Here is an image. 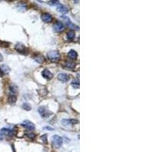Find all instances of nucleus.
Masks as SVG:
<instances>
[{
    "instance_id": "f03ea898",
    "label": "nucleus",
    "mask_w": 152,
    "mask_h": 152,
    "mask_svg": "<svg viewBox=\"0 0 152 152\" xmlns=\"http://www.w3.org/2000/svg\"><path fill=\"white\" fill-rule=\"evenodd\" d=\"M52 143H53V145L55 147L59 148L62 145V138L59 135H53L52 138Z\"/></svg>"
},
{
    "instance_id": "dca6fc26",
    "label": "nucleus",
    "mask_w": 152,
    "mask_h": 152,
    "mask_svg": "<svg viewBox=\"0 0 152 152\" xmlns=\"http://www.w3.org/2000/svg\"><path fill=\"white\" fill-rule=\"evenodd\" d=\"M16 100H17V97L15 95H13V94H10L9 97H8V103H10V104H15V103L16 102Z\"/></svg>"
},
{
    "instance_id": "412c9836",
    "label": "nucleus",
    "mask_w": 152,
    "mask_h": 152,
    "mask_svg": "<svg viewBox=\"0 0 152 152\" xmlns=\"http://www.w3.org/2000/svg\"><path fill=\"white\" fill-rule=\"evenodd\" d=\"M22 107H23V109H24L25 110H31V106L29 104H27V103H25V104H24L23 105H22Z\"/></svg>"
},
{
    "instance_id": "9d476101",
    "label": "nucleus",
    "mask_w": 152,
    "mask_h": 152,
    "mask_svg": "<svg viewBox=\"0 0 152 152\" xmlns=\"http://www.w3.org/2000/svg\"><path fill=\"white\" fill-rule=\"evenodd\" d=\"M63 18L65 20V23H66L67 26H68L69 28H72V29H75V30H78V27L76 26V25H75L74 24L71 23V21L69 20V18L68 17H63Z\"/></svg>"
},
{
    "instance_id": "6ab92c4d",
    "label": "nucleus",
    "mask_w": 152,
    "mask_h": 152,
    "mask_svg": "<svg viewBox=\"0 0 152 152\" xmlns=\"http://www.w3.org/2000/svg\"><path fill=\"white\" fill-rule=\"evenodd\" d=\"M9 90H10V92L12 93L11 94H13V95H15V94H17L18 92V89H17V87L15 86V85H12L9 87Z\"/></svg>"
},
{
    "instance_id": "423d86ee",
    "label": "nucleus",
    "mask_w": 152,
    "mask_h": 152,
    "mask_svg": "<svg viewBox=\"0 0 152 152\" xmlns=\"http://www.w3.org/2000/svg\"><path fill=\"white\" fill-rule=\"evenodd\" d=\"M53 28H54L55 31H56V32H61V31L65 29L64 24L61 21H56L54 25H53Z\"/></svg>"
},
{
    "instance_id": "4be33fe9",
    "label": "nucleus",
    "mask_w": 152,
    "mask_h": 152,
    "mask_svg": "<svg viewBox=\"0 0 152 152\" xmlns=\"http://www.w3.org/2000/svg\"><path fill=\"white\" fill-rule=\"evenodd\" d=\"M48 4L50 6H58L60 3H59V1H49L48 2Z\"/></svg>"
},
{
    "instance_id": "7ed1b4c3",
    "label": "nucleus",
    "mask_w": 152,
    "mask_h": 152,
    "mask_svg": "<svg viewBox=\"0 0 152 152\" xmlns=\"http://www.w3.org/2000/svg\"><path fill=\"white\" fill-rule=\"evenodd\" d=\"M38 112H39V113L40 115L41 116V117L43 118H47L49 117L52 114L51 113V112L50 111H49L45 106H41L40 108L38 109Z\"/></svg>"
},
{
    "instance_id": "5701e85b",
    "label": "nucleus",
    "mask_w": 152,
    "mask_h": 152,
    "mask_svg": "<svg viewBox=\"0 0 152 152\" xmlns=\"http://www.w3.org/2000/svg\"><path fill=\"white\" fill-rule=\"evenodd\" d=\"M71 86L75 89H78L79 88V83L78 82H72L71 83Z\"/></svg>"
},
{
    "instance_id": "39448f33",
    "label": "nucleus",
    "mask_w": 152,
    "mask_h": 152,
    "mask_svg": "<svg viewBox=\"0 0 152 152\" xmlns=\"http://www.w3.org/2000/svg\"><path fill=\"white\" fill-rule=\"evenodd\" d=\"M0 134L3 135H6V136H13L15 134V132L12 130L10 129H7V128H3L1 129V131H0Z\"/></svg>"
},
{
    "instance_id": "9b49d317",
    "label": "nucleus",
    "mask_w": 152,
    "mask_h": 152,
    "mask_svg": "<svg viewBox=\"0 0 152 152\" xmlns=\"http://www.w3.org/2000/svg\"><path fill=\"white\" fill-rule=\"evenodd\" d=\"M15 50L18 51V52H19V53H24L25 50H26V48H25V46L24 45L23 43H17L16 44V46H15Z\"/></svg>"
},
{
    "instance_id": "1a4fd4ad",
    "label": "nucleus",
    "mask_w": 152,
    "mask_h": 152,
    "mask_svg": "<svg viewBox=\"0 0 152 152\" xmlns=\"http://www.w3.org/2000/svg\"><path fill=\"white\" fill-rule=\"evenodd\" d=\"M57 11L59 12L62 13V14H65V13L69 12V8L65 6L62 5V4H59V5L57 6Z\"/></svg>"
},
{
    "instance_id": "2eb2a0df",
    "label": "nucleus",
    "mask_w": 152,
    "mask_h": 152,
    "mask_svg": "<svg viewBox=\"0 0 152 152\" xmlns=\"http://www.w3.org/2000/svg\"><path fill=\"white\" fill-rule=\"evenodd\" d=\"M34 59L37 61L38 63H43V62H44V57L42 56V55H37V56L34 57Z\"/></svg>"
},
{
    "instance_id": "393cba45",
    "label": "nucleus",
    "mask_w": 152,
    "mask_h": 152,
    "mask_svg": "<svg viewBox=\"0 0 152 152\" xmlns=\"http://www.w3.org/2000/svg\"><path fill=\"white\" fill-rule=\"evenodd\" d=\"M42 139L43 140H45V143L47 144V135H43L42 136Z\"/></svg>"
},
{
    "instance_id": "f257e3e1",
    "label": "nucleus",
    "mask_w": 152,
    "mask_h": 152,
    "mask_svg": "<svg viewBox=\"0 0 152 152\" xmlns=\"http://www.w3.org/2000/svg\"><path fill=\"white\" fill-rule=\"evenodd\" d=\"M47 57L51 62H57L60 59V54L56 50H52L47 53Z\"/></svg>"
},
{
    "instance_id": "6e6552de",
    "label": "nucleus",
    "mask_w": 152,
    "mask_h": 152,
    "mask_svg": "<svg viewBox=\"0 0 152 152\" xmlns=\"http://www.w3.org/2000/svg\"><path fill=\"white\" fill-rule=\"evenodd\" d=\"M58 79L62 82H67L69 80V76L65 73H60L58 75Z\"/></svg>"
},
{
    "instance_id": "aec40b11",
    "label": "nucleus",
    "mask_w": 152,
    "mask_h": 152,
    "mask_svg": "<svg viewBox=\"0 0 152 152\" xmlns=\"http://www.w3.org/2000/svg\"><path fill=\"white\" fill-rule=\"evenodd\" d=\"M1 69H2L3 72H5V73H8L10 71V70H11L9 67H8L7 65H2L1 67Z\"/></svg>"
},
{
    "instance_id": "f3484780",
    "label": "nucleus",
    "mask_w": 152,
    "mask_h": 152,
    "mask_svg": "<svg viewBox=\"0 0 152 152\" xmlns=\"http://www.w3.org/2000/svg\"><path fill=\"white\" fill-rule=\"evenodd\" d=\"M75 36V34L73 30H70L69 32L67 34V38L69 39V41H72V40L74 39Z\"/></svg>"
},
{
    "instance_id": "b1692460",
    "label": "nucleus",
    "mask_w": 152,
    "mask_h": 152,
    "mask_svg": "<svg viewBox=\"0 0 152 152\" xmlns=\"http://www.w3.org/2000/svg\"><path fill=\"white\" fill-rule=\"evenodd\" d=\"M27 137H28L29 138H31V139H33V138H34L36 137V135L34 133H29V134H27L26 135Z\"/></svg>"
},
{
    "instance_id": "c85d7f7f",
    "label": "nucleus",
    "mask_w": 152,
    "mask_h": 152,
    "mask_svg": "<svg viewBox=\"0 0 152 152\" xmlns=\"http://www.w3.org/2000/svg\"><path fill=\"white\" fill-rule=\"evenodd\" d=\"M2 135L0 134V140H2Z\"/></svg>"
},
{
    "instance_id": "a878e982",
    "label": "nucleus",
    "mask_w": 152,
    "mask_h": 152,
    "mask_svg": "<svg viewBox=\"0 0 152 152\" xmlns=\"http://www.w3.org/2000/svg\"><path fill=\"white\" fill-rule=\"evenodd\" d=\"M4 75V72L2 71V69H1V67H0V77H2V76Z\"/></svg>"
},
{
    "instance_id": "20e7f679",
    "label": "nucleus",
    "mask_w": 152,
    "mask_h": 152,
    "mask_svg": "<svg viewBox=\"0 0 152 152\" xmlns=\"http://www.w3.org/2000/svg\"><path fill=\"white\" fill-rule=\"evenodd\" d=\"M21 126H24L25 129H28V130H34L35 129V125L29 121V120H24V121L22 122Z\"/></svg>"
},
{
    "instance_id": "f8f14e48",
    "label": "nucleus",
    "mask_w": 152,
    "mask_h": 152,
    "mask_svg": "<svg viewBox=\"0 0 152 152\" xmlns=\"http://www.w3.org/2000/svg\"><path fill=\"white\" fill-rule=\"evenodd\" d=\"M78 121L75 119H63L62 120V123L64 125V126H69V125H74L75 123H78Z\"/></svg>"
},
{
    "instance_id": "4468645a",
    "label": "nucleus",
    "mask_w": 152,
    "mask_h": 152,
    "mask_svg": "<svg viewBox=\"0 0 152 152\" xmlns=\"http://www.w3.org/2000/svg\"><path fill=\"white\" fill-rule=\"evenodd\" d=\"M68 56L70 58V59H77L78 54H77V53H76L75 50H71L69 52V53H68Z\"/></svg>"
},
{
    "instance_id": "cd10ccee",
    "label": "nucleus",
    "mask_w": 152,
    "mask_h": 152,
    "mask_svg": "<svg viewBox=\"0 0 152 152\" xmlns=\"http://www.w3.org/2000/svg\"><path fill=\"white\" fill-rule=\"evenodd\" d=\"M2 58H3V57H2V55L1 54V53H0V61L2 60Z\"/></svg>"
},
{
    "instance_id": "bb28decb",
    "label": "nucleus",
    "mask_w": 152,
    "mask_h": 152,
    "mask_svg": "<svg viewBox=\"0 0 152 152\" xmlns=\"http://www.w3.org/2000/svg\"><path fill=\"white\" fill-rule=\"evenodd\" d=\"M45 129H49V130H53V128H50V127H46Z\"/></svg>"
},
{
    "instance_id": "0eeeda50",
    "label": "nucleus",
    "mask_w": 152,
    "mask_h": 152,
    "mask_svg": "<svg viewBox=\"0 0 152 152\" xmlns=\"http://www.w3.org/2000/svg\"><path fill=\"white\" fill-rule=\"evenodd\" d=\"M41 19L46 23H49V22H51L53 21V17L49 13H44L41 16Z\"/></svg>"
},
{
    "instance_id": "ddd939ff",
    "label": "nucleus",
    "mask_w": 152,
    "mask_h": 152,
    "mask_svg": "<svg viewBox=\"0 0 152 152\" xmlns=\"http://www.w3.org/2000/svg\"><path fill=\"white\" fill-rule=\"evenodd\" d=\"M42 75H43V78H45L47 79H51L53 78V74L50 72V71L47 70V69H45V70H43V72H42Z\"/></svg>"
},
{
    "instance_id": "a211bd4d",
    "label": "nucleus",
    "mask_w": 152,
    "mask_h": 152,
    "mask_svg": "<svg viewBox=\"0 0 152 152\" xmlns=\"http://www.w3.org/2000/svg\"><path fill=\"white\" fill-rule=\"evenodd\" d=\"M65 66L66 67V68H68V69H72L75 68V64L74 63V62H66L65 63Z\"/></svg>"
}]
</instances>
